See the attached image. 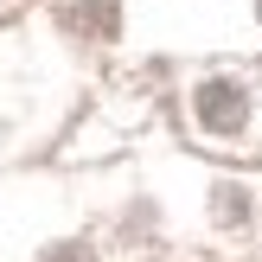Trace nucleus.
Listing matches in <instances>:
<instances>
[{"instance_id": "nucleus-1", "label": "nucleus", "mask_w": 262, "mask_h": 262, "mask_svg": "<svg viewBox=\"0 0 262 262\" xmlns=\"http://www.w3.org/2000/svg\"><path fill=\"white\" fill-rule=\"evenodd\" d=\"M199 122L217 128V135H230V128L243 122V90L237 83H205L199 90Z\"/></svg>"}]
</instances>
